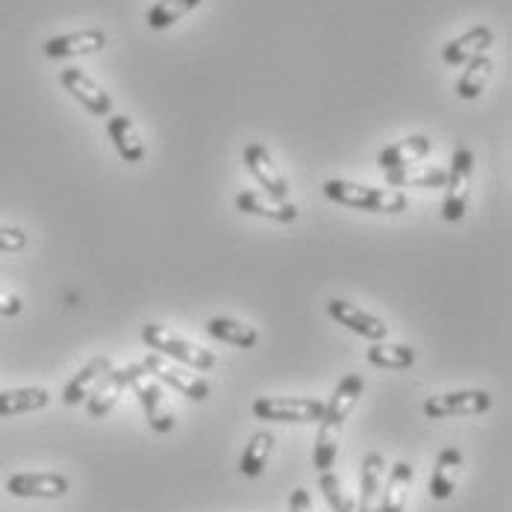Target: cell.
<instances>
[{"label": "cell", "mask_w": 512, "mask_h": 512, "mask_svg": "<svg viewBox=\"0 0 512 512\" xmlns=\"http://www.w3.org/2000/svg\"><path fill=\"white\" fill-rule=\"evenodd\" d=\"M71 489L68 477L65 474H56V471H21V474H12L6 480V492L15 495V498H62L65 492Z\"/></svg>", "instance_id": "cell-10"}, {"label": "cell", "mask_w": 512, "mask_h": 512, "mask_svg": "<svg viewBox=\"0 0 512 512\" xmlns=\"http://www.w3.org/2000/svg\"><path fill=\"white\" fill-rule=\"evenodd\" d=\"M142 342H145L151 351H156V354L174 359V362H180V365H186V368H192V371H209V368H215V362H218L212 351H206L201 345H192L189 339L171 333V330L162 327V324H145V327H142Z\"/></svg>", "instance_id": "cell-3"}, {"label": "cell", "mask_w": 512, "mask_h": 512, "mask_svg": "<svg viewBox=\"0 0 512 512\" xmlns=\"http://www.w3.org/2000/svg\"><path fill=\"white\" fill-rule=\"evenodd\" d=\"M324 195L333 204L362 209V212H380V215H398L410 206L407 195L398 189H377V186L351 183V180H339V177L324 183Z\"/></svg>", "instance_id": "cell-2"}, {"label": "cell", "mask_w": 512, "mask_h": 512, "mask_svg": "<svg viewBox=\"0 0 512 512\" xmlns=\"http://www.w3.org/2000/svg\"><path fill=\"white\" fill-rule=\"evenodd\" d=\"M106 133L115 145L118 156L130 165H139L145 159V142L139 139V130L136 124L127 118V115H109L106 118Z\"/></svg>", "instance_id": "cell-19"}, {"label": "cell", "mask_w": 512, "mask_h": 512, "mask_svg": "<svg viewBox=\"0 0 512 512\" xmlns=\"http://www.w3.org/2000/svg\"><path fill=\"white\" fill-rule=\"evenodd\" d=\"M492 59L483 53V56H474L471 62H465V71H462L460 83H457V95H460L462 101H477L483 92H486V86H489V80H492Z\"/></svg>", "instance_id": "cell-26"}, {"label": "cell", "mask_w": 512, "mask_h": 512, "mask_svg": "<svg viewBox=\"0 0 512 512\" xmlns=\"http://www.w3.org/2000/svg\"><path fill=\"white\" fill-rule=\"evenodd\" d=\"M327 312L333 321H339L342 327H348L351 333H357L362 339H371V342H383L389 336V327L386 321H380L377 315L359 309L351 301H342V298H330L327 301Z\"/></svg>", "instance_id": "cell-13"}, {"label": "cell", "mask_w": 512, "mask_h": 512, "mask_svg": "<svg viewBox=\"0 0 512 512\" xmlns=\"http://www.w3.org/2000/svg\"><path fill=\"white\" fill-rule=\"evenodd\" d=\"M365 357L371 365H377V368H386V371H407L415 365V351H412L410 345H392V342H374L368 351H365Z\"/></svg>", "instance_id": "cell-27"}, {"label": "cell", "mask_w": 512, "mask_h": 512, "mask_svg": "<svg viewBox=\"0 0 512 512\" xmlns=\"http://www.w3.org/2000/svg\"><path fill=\"white\" fill-rule=\"evenodd\" d=\"M48 404H51V392H48V389H42V386L6 389V392H0V418L39 412V410H45Z\"/></svg>", "instance_id": "cell-23"}, {"label": "cell", "mask_w": 512, "mask_h": 512, "mask_svg": "<svg viewBox=\"0 0 512 512\" xmlns=\"http://www.w3.org/2000/svg\"><path fill=\"white\" fill-rule=\"evenodd\" d=\"M27 248V233L21 227H0V254H18Z\"/></svg>", "instance_id": "cell-31"}, {"label": "cell", "mask_w": 512, "mask_h": 512, "mask_svg": "<svg viewBox=\"0 0 512 512\" xmlns=\"http://www.w3.org/2000/svg\"><path fill=\"white\" fill-rule=\"evenodd\" d=\"M471 174H474V154L468 148H457L451 156V171L445 183V221H462L468 212V195H471Z\"/></svg>", "instance_id": "cell-7"}, {"label": "cell", "mask_w": 512, "mask_h": 512, "mask_svg": "<svg viewBox=\"0 0 512 512\" xmlns=\"http://www.w3.org/2000/svg\"><path fill=\"white\" fill-rule=\"evenodd\" d=\"M254 415L259 421L315 424L324 415V401H318V398H256Z\"/></svg>", "instance_id": "cell-6"}, {"label": "cell", "mask_w": 512, "mask_h": 512, "mask_svg": "<svg viewBox=\"0 0 512 512\" xmlns=\"http://www.w3.org/2000/svg\"><path fill=\"white\" fill-rule=\"evenodd\" d=\"M492 407V395L483 389H460V392H445L436 398L424 401V415L439 421V418H454V415H480Z\"/></svg>", "instance_id": "cell-9"}, {"label": "cell", "mask_w": 512, "mask_h": 512, "mask_svg": "<svg viewBox=\"0 0 512 512\" xmlns=\"http://www.w3.org/2000/svg\"><path fill=\"white\" fill-rule=\"evenodd\" d=\"M362 377L359 374H348L345 380H339V386L333 389L330 401L324 404V415H321V427H318V439H315V451H312V462L318 471H330L333 462L339 457V439H342V427L345 418L354 412V407L362 398Z\"/></svg>", "instance_id": "cell-1"}, {"label": "cell", "mask_w": 512, "mask_h": 512, "mask_svg": "<svg viewBox=\"0 0 512 512\" xmlns=\"http://www.w3.org/2000/svg\"><path fill=\"white\" fill-rule=\"evenodd\" d=\"M321 492L333 512H357V501L345 492L342 480L333 471H321Z\"/></svg>", "instance_id": "cell-30"}, {"label": "cell", "mask_w": 512, "mask_h": 512, "mask_svg": "<svg viewBox=\"0 0 512 512\" xmlns=\"http://www.w3.org/2000/svg\"><path fill=\"white\" fill-rule=\"evenodd\" d=\"M206 330H209V336L212 339H218V342H227V345H233V348H242V351H251L256 342H259V333H256V327L251 324H242V321H236V318H212L209 324H206Z\"/></svg>", "instance_id": "cell-25"}, {"label": "cell", "mask_w": 512, "mask_h": 512, "mask_svg": "<svg viewBox=\"0 0 512 512\" xmlns=\"http://www.w3.org/2000/svg\"><path fill=\"white\" fill-rule=\"evenodd\" d=\"M271 451H274V436H271V433H254L251 442L245 445L242 460H239V471H242L245 477H259L262 468L268 465Z\"/></svg>", "instance_id": "cell-29"}, {"label": "cell", "mask_w": 512, "mask_h": 512, "mask_svg": "<svg viewBox=\"0 0 512 512\" xmlns=\"http://www.w3.org/2000/svg\"><path fill=\"white\" fill-rule=\"evenodd\" d=\"M145 371L156 377V380H162V383H168L171 389H177L183 398H189V401H206L209 398V383H206L201 374H195L192 368H186V365H180V362H174V359L162 357V354H148L145 357Z\"/></svg>", "instance_id": "cell-5"}, {"label": "cell", "mask_w": 512, "mask_h": 512, "mask_svg": "<svg viewBox=\"0 0 512 512\" xmlns=\"http://www.w3.org/2000/svg\"><path fill=\"white\" fill-rule=\"evenodd\" d=\"M201 3H204V0H159V3H154V6L148 9L145 21H148L151 30H168V27H174L180 18H186L192 9H198Z\"/></svg>", "instance_id": "cell-28"}, {"label": "cell", "mask_w": 512, "mask_h": 512, "mask_svg": "<svg viewBox=\"0 0 512 512\" xmlns=\"http://www.w3.org/2000/svg\"><path fill=\"white\" fill-rule=\"evenodd\" d=\"M462 451L460 448H445L436 460V468L430 474V498L433 501H448L457 492V480H460Z\"/></svg>", "instance_id": "cell-21"}, {"label": "cell", "mask_w": 512, "mask_h": 512, "mask_svg": "<svg viewBox=\"0 0 512 512\" xmlns=\"http://www.w3.org/2000/svg\"><path fill=\"white\" fill-rule=\"evenodd\" d=\"M289 512H315L312 510V498H309V492L304 486H298V489L292 492V498H289Z\"/></svg>", "instance_id": "cell-33"}, {"label": "cell", "mask_w": 512, "mask_h": 512, "mask_svg": "<svg viewBox=\"0 0 512 512\" xmlns=\"http://www.w3.org/2000/svg\"><path fill=\"white\" fill-rule=\"evenodd\" d=\"M236 209L245 212V215H256V218H268V221H277V224H292L298 218V206L289 204V201H277L271 195H262V192H239L236 195Z\"/></svg>", "instance_id": "cell-16"}, {"label": "cell", "mask_w": 512, "mask_h": 512, "mask_svg": "<svg viewBox=\"0 0 512 512\" xmlns=\"http://www.w3.org/2000/svg\"><path fill=\"white\" fill-rule=\"evenodd\" d=\"M130 386H133V392H136V398H139V404L145 410V418H148L151 430H156V433H171L174 424H177V418H174V412L168 407L165 392L159 389L156 377H151L145 371L142 362L139 365H130Z\"/></svg>", "instance_id": "cell-4"}, {"label": "cell", "mask_w": 512, "mask_h": 512, "mask_svg": "<svg viewBox=\"0 0 512 512\" xmlns=\"http://www.w3.org/2000/svg\"><path fill=\"white\" fill-rule=\"evenodd\" d=\"M242 159H245V168L256 177V183L265 189V195H271V198H277V201H286V198H289V180H286L283 171L274 165V159H271L265 145H259V142L245 145Z\"/></svg>", "instance_id": "cell-11"}, {"label": "cell", "mask_w": 512, "mask_h": 512, "mask_svg": "<svg viewBox=\"0 0 512 512\" xmlns=\"http://www.w3.org/2000/svg\"><path fill=\"white\" fill-rule=\"evenodd\" d=\"M492 42H495L492 27L477 24V27L465 30L462 36H457V39H451V42L442 48V59H445V65L460 68V65H465V62H471L474 56H483V53L492 48Z\"/></svg>", "instance_id": "cell-14"}, {"label": "cell", "mask_w": 512, "mask_h": 512, "mask_svg": "<svg viewBox=\"0 0 512 512\" xmlns=\"http://www.w3.org/2000/svg\"><path fill=\"white\" fill-rule=\"evenodd\" d=\"M21 309H24V301H21L15 292H6V289H0V315H6V318H15V315H21Z\"/></svg>", "instance_id": "cell-32"}, {"label": "cell", "mask_w": 512, "mask_h": 512, "mask_svg": "<svg viewBox=\"0 0 512 512\" xmlns=\"http://www.w3.org/2000/svg\"><path fill=\"white\" fill-rule=\"evenodd\" d=\"M109 45V36L98 30V27H89V30H74V33H62V36H51L42 51L48 59H74V56H92V53H101Z\"/></svg>", "instance_id": "cell-12"}, {"label": "cell", "mask_w": 512, "mask_h": 512, "mask_svg": "<svg viewBox=\"0 0 512 512\" xmlns=\"http://www.w3.org/2000/svg\"><path fill=\"white\" fill-rule=\"evenodd\" d=\"M112 371V359L109 357H95L89 359L71 380H68V386L62 389V401L68 404V407H77V404H86L89 401V395L98 389V383H101L103 377Z\"/></svg>", "instance_id": "cell-15"}, {"label": "cell", "mask_w": 512, "mask_h": 512, "mask_svg": "<svg viewBox=\"0 0 512 512\" xmlns=\"http://www.w3.org/2000/svg\"><path fill=\"white\" fill-rule=\"evenodd\" d=\"M386 183L389 186H415V189H445L448 183V171L433 168V165H407V168H395L386 171Z\"/></svg>", "instance_id": "cell-24"}, {"label": "cell", "mask_w": 512, "mask_h": 512, "mask_svg": "<svg viewBox=\"0 0 512 512\" xmlns=\"http://www.w3.org/2000/svg\"><path fill=\"white\" fill-rule=\"evenodd\" d=\"M127 386H130V365L127 368H112L98 383V389L89 395V401H86L89 415L92 418H106L109 412L115 410V404H118V398L124 395Z\"/></svg>", "instance_id": "cell-18"}, {"label": "cell", "mask_w": 512, "mask_h": 512, "mask_svg": "<svg viewBox=\"0 0 512 512\" xmlns=\"http://www.w3.org/2000/svg\"><path fill=\"white\" fill-rule=\"evenodd\" d=\"M412 477H415V468H412L410 462H395L389 468L386 480H383V492H380V501H377V512H404Z\"/></svg>", "instance_id": "cell-20"}, {"label": "cell", "mask_w": 512, "mask_h": 512, "mask_svg": "<svg viewBox=\"0 0 512 512\" xmlns=\"http://www.w3.org/2000/svg\"><path fill=\"white\" fill-rule=\"evenodd\" d=\"M59 83L83 109H89V115H98V118H109L112 115L109 92L103 89L98 80H92L83 68H62L59 71Z\"/></svg>", "instance_id": "cell-8"}, {"label": "cell", "mask_w": 512, "mask_h": 512, "mask_svg": "<svg viewBox=\"0 0 512 512\" xmlns=\"http://www.w3.org/2000/svg\"><path fill=\"white\" fill-rule=\"evenodd\" d=\"M430 151H433V139H427L424 133H415V136H407V139H401V142L383 148V151L377 154V165H380V171L407 168V165L421 162Z\"/></svg>", "instance_id": "cell-17"}, {"label": "cell", "mask_w": 512, "mask_h": 512, "mask_svg": "<svg viewBox=\"0 0 512 512\" xmlns=\"http://www.w3.org/2000/svg\"><path fill=\"white\" fill-rule=\"evenodd\" d=\"M383 480H386V460L380 454H368L362 460V471H359L357 512H377Z\"/></svg>", "instance_id": "cell-22"}]
</instances>
